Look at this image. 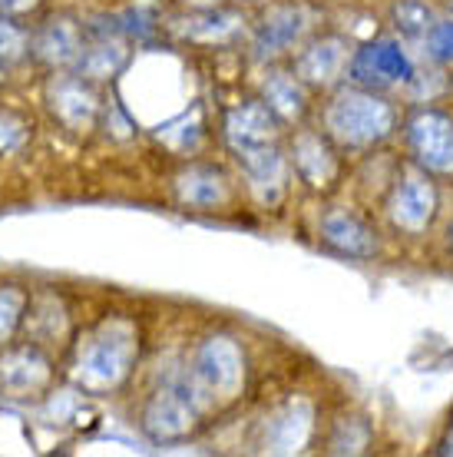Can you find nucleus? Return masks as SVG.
Returning a JSON list of instances; mask_svg holds the SVG:
<instances>
[{
	"mask_svg": "<svg viewBox=\"0 0 453 457\" xmlns=\"http://www.w3.org/2000/svg\"><path fill=\"white\" fill-rule=\"evenodd\" d=\"M321 129L341 153H367L397 133V106L387 93L341 83L321 106Z\"/></svg>",
	"mask_w": 453,
	"mask_h": 457,
	"instance_id": "nucleus-1",
	"label": "nucleus"
},
{
	"mask_svg": "<svg viewBox=\"0 0 453 457\" xmlns=\"http://www.w3.org/2000/svg\"><path fill=\"white\" fill-rule=\"evenodd\" d=\"M348 83L377 93L404 90L417 83V63L400 37H375L367 44L354 46L351 63H348Z\"/></svg>",
	"mask_w": 453,
	"mask_h": 457,
	"instance_id": "nucleus-2",
	"label": "nucleus"
},
{
	"mask_svg": "<svg viewBox=\"0 0 453 457\" xmlns=\"http://www.w3.org/2000/svg\"><path fill=\"white\" fill-rule=\"evenodd\" d=\"M384 216L404 236L431 232V226L441 216V193H437L431 172H424L420 166H408V170L397 172L391 189H387Z\"/></svg>",
	"mask_w": 453,
	"mask_h": 457,
	"instance_id": "nucleus-3",
	"label": "nucleus"
},
{
	"mask_svg": "<svg viewBox=\"0 0 453 457\" xmlns=\"http://www.w3.org/2000/svg\"><path fill=\"white\" fill-rule=\"evenodd\" d=\"M410 162L437 179H453V113L441 106H417L404 123Z\"/></svg>",
	"mask_w": 453,
	"mask_h": 457,
	"instance_id": "nucleus-4",
	"label": "nucleus"
},
{
	"mask_svg": "<svg viewBox=\"0 0 453 457\" xmlns=\"http://www.w3.org/2000/svg\"><path fill=\"white\" fill-rule=\"evenodd\" d=\"M354 44L344 34H317L308 40L295 57V73L308 83V90H334L348 80Z\"/></svg>",
	"mask_w": 453,
	"mask_h": 457,
	"instance_id": "nucleus-5",
	"label": "nucleus"
},
{
	"mask_svg": "<svg viewBox=\"0 0 453 457\" xmlns=\"http://www.w3.org/2000/svg\"><path fill=\"white\" fill-rule=\"evenodd\" d=\"M317 239L331 252H338L344 259H358V262H367V259L381 255V232H377V226L364 212L348 206L328 209L321 216Z\"/></svg>",
	"mask_w": 453,
	"mask_h": 457,
	"instance_id": "nucleus-6",
	"label": "nucleus"
},
{
	"mask_svg": "<svg viewBox=\"0 0 453 457\" xmlns=\"http://www.w3.org/2000/svg\"><path fill=\"white\" fill-rule=\"evenodd\" d=\"M292 166L295 172L315 189H331L341 176V149L331 143V137L321 129H301L292 139Z\"/></svg>",
	"mask_w": 453,
	"mask_h": 457,
	"instance_id": "nucleus-7",
	"label": "nucleus"
},
{
	"mask_svg": "<svg viewBox=\"0 0 453 457\" xmlns=\"http://www.w3.org/2000/svg\"><path fill=\"white\" fill-rule=\"evenodd\" d=\"M311 30V13L305 4H278L261 17L255 30V50L261 57L268 54H292Z\"/></svg>",
	"mask_w": 453,
	"mask_h": 457,
	"instance_id": "nucleus-8",
	"label": "nucleus"
},
{
	"mask_svg": "<svg viewBox=\"0 0 453 457\" xmlns=\"http://www.w3.org/2000/svg\"><path fill=\"white\" fill-rule=\"evenodd\" d=\"M278 126H282V120L275 116L272 106L265 100H249V104L235 106L226 116V137L232 143V149L242 153V149L272 146L278 139Z\"/></svg>",
	"mask_w": 453,
	"mask_h": 457,
	"instance_id": "nucleus-9",
	"label": "nucleus"
},
{
	"mask_svg": "<svg viewBox=\"0 0 453 457\" xmlns=\"http://www.w3.org/2000/svg\"><path fill=\"white\" fill-rule=\"evenodd\" d=\"M261 93H265L261 100L272 106L282 123L305 120V113L311 110V90H308V83L298 77L295 70H272L265 77Z\"/></svg>",
	"mask_w": 453,
	"mask_h": 457,
	"instance_id": "nucleus-10",
	"label": "nucleus"
},
{
	"mask_svg": "<svg viewBox=\"0 0 453 457\" xmlns=\"http://www.w3.org/2000/svg\"><path fill=\"white\" fill-rule=\"evenodd\" d=\"M195 378L205 388L212 391H228L235 388L238 381V352L228 342H209L195 358Z\"/></svg>",
	"mask_w": 453,
	"mask_h": 457,
	"instance_id": "nucleus-11",
	"label": "nucleus"
},
{
	"mask_svg": "<svg viewBox=\"0 0 453 457\" xmlns=\"http://www.w3.org/2000/svg\"><path fill=\"white\" fill-rule=\"evenodd\" d=\"M126 361H129L126 338H100L83 361V375L90 378L93 385H116L126 371Z\"/></svg>",
	"mask_w": 453,
	"mask_h": 457,
	"instance_id": "nucleus-12",
	"label": "nucleus"
},
{
	"mask_svg": "<svg viewBox=\"0 0 453 457\" xmlns=\"http://www.w3.org/2000/svg\"><path fill=\"white\" fill-rule=\"evenodd\" d=\"M441 13L433 11L431 0H394L391 4V27L400 40H414L424 44V37L431 34V27L437 23Z\"/></svg>",
	"mask_w": 453,
	"mask_h": 457,
	"instance_id": "nucleus-13",
	"label": "nucleus"
},
{
	"mask_svg": "<svg viewBox=\"0 0 453 457\" xmlns=\"http://www.w3.org/2000/svg\"><path fill=\"white\" fill-rule=\"evenodd\" d=\"M185 27H182V34L193 37V40H209V44H216V40H228V37L238 34V13H228V11H202V13H193V17H185Z\"/></svg>",
	"mask_w": 453,
	"mask_h": 457,
	"instance_id": "nucleus-14",
	"label": "nucleus"
},
{
	"mask_svg": "<svg viewBox=\"0 0 453 457\" xmlns=\"http://www.w3.org/2000/svg\"><path fill=\"white\" fill-rule=\"evenodd\" d=\"M54 110H57L70 126H83L93 120V110H96V100L93 93L77 80H63L54 93Z\"/></svg>",
	"mask_w": 453,
	"mask_h": 457,
	"instance_id": "nucleus-15",
	"label": "nucleus"
},
{
	"mask_svg": "<svg viewBox=\"0 0 453 457\" xmlns=\"http://www.w3.org/2000/svg\"><path fill=\"white\" fill-rule=\"evenodd\" d=\"M179 193L193 206H212V203H218L226 195V183H222V176L216 170H202L199 166V170H189L179 179Z\"/></svg>",
	"mask_w": 453,
	"mask_h": 457,
	"instance_id": "nucleus-16",
	"label": "nucleus"
},
{
	"mask_svg": "<svg viewBox=\"0 0 453 457\" xmlns=\"http://www.w3.org/2000/svg\"><path fill=\"white\" fill-rule=\"evenodd\" d=\"M40 54H44L46 60H73L83 54V44H79V34L77 27L67 21H54L50 27L44 30V37H40Z\"/></svg>",
	"mask_w": 453,
	"mask_h": 457,
	"instance_id": "nucleus-17",
	"label": "nucleus"
},
{
	"mask_svg": "<svg viewBox=\"0 0 453 457\" xmlns=\"http://www.w3.org/2000/svg\"><path fill=\"white\" fill-rule=\"evenodd\" d=\"M123 60H126V50L119 40H103V44L90 46V50H83L79 54V67L86 70L90 77H110L113 70L123 67Z\"/></svg>",
	"mask_w": 453,
	"mask_h": 457,
	"instance_id": "nucleus-18",
	"label": "nucleus"
},
{
	"mask_svg": "<svg viewBox=\"0 0 453 457\" xmlns=\"http://www.w3.org/2000/svg\"><path fill=\"white\" fill-rule=\"evenodd\" d=\"M424 54L437 67H453V13L450 17H437L431 34L424 37Z\"/></svg>",
	"mask_w": 453,
	"mask_h": 457,
	"instance_id": "nucleus-19",
	"label": "nucleus"
},
{
	"mask_svg": "<svg viewBox=\"0 0 453 457\" xmlns=\"http://www.w3.org/2000/svg\"><path fill=\"white\" fill-rule=\"evenodd\" d=\"M371 441V428L361 418H348V428L341 424V437H331V451L338 454H361Z\"/></svg>",
	"mask_w": 453,
	"mask_h": 457,
	"instance_id": "nucleus-20",
	"label": "nucleus"
},
{
	"mask_svg": "<svg viewBox=\"0 0 453 457\" xmlns=\"http://www.w3.org/2000/svg\"><path fill=\"white\" fill-rule=\"evenodd\" d=\"M23 54V34L13 23L0 21V63H13Z\"/></svg>",
	"mask_w": 453,
	"mask_h": 457,
	"instance_id": "nucleus-21",
	"label": "nucleus"
},
{
	"mask_svg": "<svg viewBox=\"0 0 453 457\" xmlns=\"http://www.w3.org/2000/svg\"><path fill=\"white\" fill-rule=\"evenodd\" d=\"M13 315H17V295H0V335L11 332Z\"/></svg>",
	"mask_w": 453,
	"mask_h": 457,
	"instance_id": "nucleus-22",
	"label": "nucleus"
},
{
	"mask_svg": "<svg viewBox=\"0 0 453 457\" xmlns=\"http://www.w3.org/2000/svg\"><path fill=\"white\" fill-rule=\"evenodd\" d=\"M441 454H453V424H450V431L443 435V441H441V447H437Z\"/></svg>",
	"mask_w": 453,
	"mask_h": 457,
	"instance_id": "nucleus-23",
	"label": "nucleus"
},
{
	"mask_svg": "<svg viewBox=\"0 0 453 457\" xmlns=\"http://www.w3.org/2000/svg\"><path fill=\"white\" fill-rule=\"evenodd\" d=\"M443 242H447V252L453 255V219L447 222V232H443Z\"/></svg>",
	"mask_w": 453,
	"mask_h": 457,
	"instance_id": "nucleus-24",
	"label": "nucleus"
},
{
	"mask_svg": "<svg viewBox=\"0 0 453 457\" xmlns=\"http://www.w3.org/2000/svg\"><path fill=\"white\" fill-rule=\"evenodd\" d=\"M443 4H447V11H450V13H453V0H443Z\"/></svg>",
	"mask_w": 453,
	"mask_h": 457,
	"instance_id": "nucleus-25",
	"label": "nucleus"
},
{
	"mask_svg": "<svg viewBox=\"0 0 453 457\" xmlns=\"http://www.w3.org/2000/svg\"><path fill=\"white\" fill-rule=\"evenodd\" d=\"M450 90H453V80H450Z\"/></svg>",
	"mask_w": 453,
	"mask_h": 457,
	"instance_id": "nucleus-26",
	"label": "nucleus"
}]
</instances>
